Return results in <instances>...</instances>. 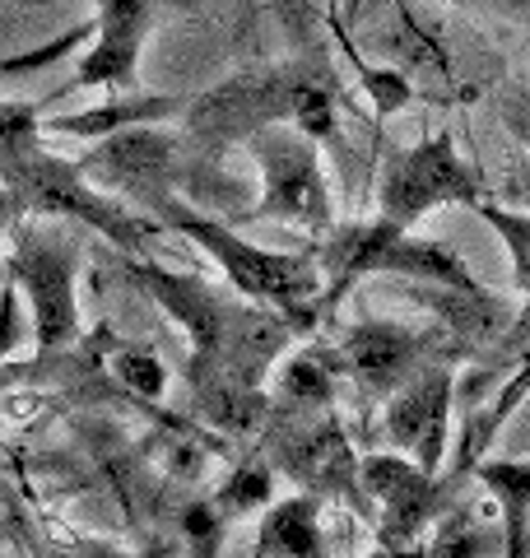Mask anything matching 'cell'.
<instances>
[{"label": "cell", "mask_w": 530, "mask_h": 558, "mask_svg": "<svg viewBox=\"0 0 530 558\" xmlns=\"http://www.w3.org/2000/svg\"><path fill=\"white\" fill-rule=\"evenodd\" d=\"M145 279H149V289L158 293V303L172 307L177 317L191 326V336H196V354L209 363V373L228 377V387L252 381L265 368V359L285 344V326L265 322V317H256V312L219 303L215 293H205V284H196V279L164 275V270H145Z\"/></svg>", "instance_id": "6da1fadb"}, {"label": "cell", "mask_w": 530, "mask_h": 558, "mask_svg": "<svg viewBox=\"0 0 530 558\" xmlns=\"http://www.w3.org/2000/svg\"><path fill=\"white\" fill-rule=\"evenodd\" d=\"M158 215H164L168 229L196 238L201 247L224 266V275L233 279L242 293H252V299H261V303H275V307H289V312H293L298 303L312 299V293L322 289V279H316V260H308V256L261 252V247H252V242L233 238V233L224 229V223L186 215V209L177 205L172 196L158 205Z\"/></svg>", "instance_id": "7a4b0ae2"}, {"label": "cell", "mask_w": 530, "mask_h": 558, "mask_svg": "<svg viewBox=\"0 0 530 558\" xmlns=\"http://www.w3.org/2000/svg\"><path fill=\"white\" fill-rule=\"evenodd\" d=\"M405 233L410 229H396V223H386V219L345 229L322 256V270L330 279L326 303L340 299V293L349 289V279L373 275V270H400V275H414V279H437V284L461 289V293H480L461 260H451L447 252L429 247V242H410Z\"/></svg>", "instance_id": "3957f363"}, {"label": "cell", "mask_w": 530, "mask_h": 558, "mask_svg": "<svg viewBox=\"0 0 530 558\" xmlns=\"http://www.w3.org/2000/svg\"><path fill=\"white\" fill-rule=\"evenodd\" d=\"M437 205H484L480 178L456 159L447 131L400 154L382 182V219L396 223V229H414Z\"/></svg>", "instance_id": "277c9868"}, {"label": "cell", "mask_w": 530, "mask_h": 558, "mask_svg": "<svg viewBox=\"0 0 530 558\" xmlns=\"http://www.w3.org/2000/svg\"><path fill=\"white\" fill-rule=\"evenodd\" d=\"M256 154H261V172H265V201L256 215L289 219L312 233H326L330 229V196L322 182V163H316L308 140H298L289 131L256 135Z\"/></svg>", "instance_id": "5b68a950"}, {"label": "cell", "mask_w": 530, "mask_h": 558, "mask_svg": "<svg viewBox=\"0 0 530 558\" xmlns=\"http://www.w3.org/2000/svg\"><path fill=\"white\" fill-rule=\"evenodd\" d=\"M70 270H75V252L57 247V238L28 233L14 252V279L33 299V322H38V349H57L75 340V293H70Z\"/></svg>", "instance_id": "8992f818"}, {"label": "cell", "mask_w": 530, "mask_h": 558, "mask_svg": "<svg viewBox=\"0 0 530 558\" xmlns=\"http://www.w3.org/2000/svg\"><path fill=\"white\" fill-rule=\"evenodd\" d=\"M447 405H451V373H423L414 377V387L396 391L392 410H386V433L392 442L410 447L419 457V470L442 465V442H447Z\"/></svg>", "instance_id": "52a82bcc"}, {"label": "cell", "mask_w": 530, "mask_h": 558, "mask_svg": "<svg viewBox=\"0 0 530 558\" xmlns=\"http://www.w3.org/2000/svg\"><path fill=\"white\" fill-rule=\"evenodd\" d=\"M363 484L386 502V526H382V539L386 545H400L410 539L423 521L433 512V475L419 465H405L400 457H373L363 461Z\"/></svg>", "instance_id": "ba28073f"}, {"label": "cell", "mask_w": 530, "mask_h": 558, "mask_svg": "<svg viewBox=\"0 0 530 558\" xmlns=\"http://www.w3.org/2000/svg\"><path fill=\"white\" fill-rule=\"evenodd\" d=\"M149 0H103L98 5V43L80 65V84H121L135 70L140 33H145Z\"/></svg>", "instance_id": "9c48e42d"}, {"label": "cell", "mask_w": 530, "mask_h": 558, "mask_svg": "<svg viewBox=\"0 0 530 558\" xmlns=\"http://www.w3.org/2000/svg\"><path fill=\"white\" fill-rule=\"evenodd\" d=\"M340 363L363 381L368 391H392L414 368L419 340L400 326H359L340 349Z\"/></svg>", "instance_id": "30bf717a"}, {"label": "cell", "mask_w": 530, "mask_h": 558, "mask_svg": "<svg viewBox=\"0 0 530 558\" xmlns=\"http://www.w3.org/2000/svg\"><path fill=\"white\" fill-rule=\"evenodd\" d=\"M261 554H289V558H308L322 554V531H316V502L312 498H289L265 517L261 526Z\"/></svg>", "instance_id": "8fae6325"}, {"label": "cell", "mask_w": 530, "mask_h": 558, "mask_svg": "<svg viewBox=\"0 0 530 558\" xmlns=\"http://www.w3.org/2000/svg\"><path fill=\"white\" fill-rule=\"evenodd\" d=\"M480 480L503 502L507 554H521L526 549V526H530V461H489V465H480Z\"/></svg>", "instance_id": "7c38bea8"}, {"label": "cell", "mask_w": 530, "mask_h": 558, "mask_svg": "<svg viewBox=\"0 0 530 558\" xmlns=\"http://www.w3.org/2000/svg\"><path fill=\"white\" fill-rule=\"evenodd\" d=\"M261 502H270V475L261 465H242L233 480L219 488V508L224 512H252Z\"/></svg>", "instance_id": "4fadbf2b"}, {"label": "cell", "mask_w": 530, "mask_h": 558, "mask_svg": "<svg viewBox=\"0 0 530 558\" xmlns=\"http://www.w3.org/2000/svg\"><path fill=\"white\" fill-rule=\"evenodd\" d=\"M474 209L507 238L511 260H517V279L530 289V215H503V209H493V205H474Z\"/></svg>", "instance_id": "5bb4252c"}, {"label": "cell", "mask_w": 530, "mask_h": 558, "mask_svg": "<svg viewBox=\"0 0 530 558\" xmlns=\"http://www.w3.org/2000/svg\"><path fill=\"white\" fill-rule=\"evenodd\" d=\"M117 373L140 396H158V391H164V363H158L149 349H121V354H117Z\"/></svg>", "instance_id": "9a60e30c"}, {"label": "cell", "mask_w": 530, "mask_h": 558, "mask_svg": "<svg viewBox=\"0 0 530 558\" xmlns=\"http://www.w3.org/2000/svg\"><path fill=\"white\" fill-rule=\"evenodd\" d=\"M285 387H289L298 400H326L330 381H326V373L316 368V363H289V373H285Z\"/></svg>", "instance_id": "2e32d148"}, {"label": "cell", "mask_w": 530, "mask_h": 558, "mask_svg": "<svg viewBox=\"0 0 530 558\" xmlns=\"http://www.w3.org/2000/svg\"><path fill=\"white\" fill-rule=\"evenodd\" d=\"M186 535L191 539H215L219 535V517L209 502H191V512H186Z\"/></svg>", "instance_id": "e0dca14e"}]
</instances>
